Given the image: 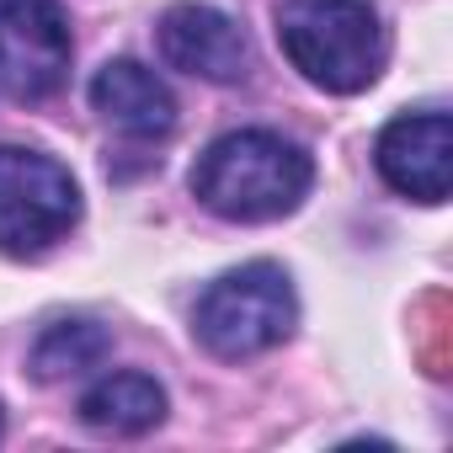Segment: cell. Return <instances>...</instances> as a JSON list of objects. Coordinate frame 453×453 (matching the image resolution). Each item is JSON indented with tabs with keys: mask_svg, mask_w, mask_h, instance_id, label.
I'll use <instances>...</instances> for the list:
<instances>
[{
	"mask_svg": "<svg viewBox=\"0 0 453 453\" xmlns=\"http://www.w3.org/2000/svg\"><path fill=\"white\" fill-rule=\"evenodd\" d=\"M379 176L411 197V203H448V181H453V118L426 107V112H400L379 144H373Z\"/></svg>",
	"mask_w": 453,
	"mask_h": 453,
	"instance_id": "cell-7",
	"label": "cell"
},
{
	"mask_svg": "<svg viewBox=\"0 0 453 453\" xmlns=\"http://www.w3.org/2000/svg\"><path fill=\"white\" fill-rule=\"evenodd\" d=\"M81 219L75 176L38 150L0 144V251L6 257H43L65 241Z\"/></svg>",
	"mask_w": 453,
	"mask_h": 453,
	"instance_id": "cell-4",
	"label": "cell"
},
{
	"mask_svg": "<svg viewBox=\"0 0 453 453\" xmlns=\"http://www.w3.org/2000/svg\"><path fill=\"white\" fill-rule=\"evenodd\" d=\"M70 17L59 0H0V86L17 102H43L70 75Z\"/></svg>",
	"mask_w": 453,
	"mask_h": 453,
	"instance_id": "cell-5",
	"label": "cell"
},
{
	"mask_svg": "<svg viewBox=\"0 0 453 453\" xmlns=\"http://www.w3.org/2000/svg\"><path fill=\"white\" fill-rule=\"evenodd\" d=\"M112 352V336L96 320H59L38 336L33 347V379L38 384H59V379H81L91 368H102V357Z\"/></svg>",
	"mask_w": 453,
	"mask_h": 453,
	"instance_id": "cell-10",
	"label": "cell"
},
{
	"mask_svg": "<svg viewBox=\"0 0 453 453\" xmlns=\"http://www.w3.org/2000/svg\"><path fill=\"white\" fill-rule=\"evenodd\" d=\"M91 107L128 139H165L176 128L171 86L139 59H107L91 81Z\"/></svg>",
	"mask_w": 453,
	"mask_h": 453,
	"instance_id": "cell-8",
	"label": "cell"
},
{
	"mask_svg": "<svg viewBox=\"0 0 453 453\" xmlns=\"http://www.w3.org/2000/svg\"><path fill=\"white\" fill-rule=\"evenodd\" d=\"M294 326H299V299L278 262H246L213 278L192 310V336L213 357H230V363L283 347Z\"/></svg>",
	"mask_w": 453,
	"mask_h": 453,
	"instance_id": "cell-3",
	"label": "cell"
},
{
	"mask_svg": "<svg viewBox=\"0 0 453 453\" xmlns=\"http://www.w3.org/2000/svg\"><path fill=\"white\" fill-rule=\"evenodd\" d=\"M155 49H160V59L171 70L197 75V81H213V86L246 81V70H251L246 27L230 12L197 6V0H181V6H171L155 22Z\"/></svg>",
	"mask_w": 453,
	"mask_h": 453,
	"instance_id": "cell-6",
	"label": "cell"
},
{
	"mask_svg": "<svg viewBox=\"0 0 453 453\" xmlns=\"http://www.w3.org/2000/svg\"><path fill=\"white\" fill-rule=\"evenodd\" d=\"M81 421L91 432L139 437L165 421V389L150 373H107L81 395Z\"/></svg>",
	"mask_w": 453,
	"mask_h": 453,
	"instance_id": "cell-9",
	"label": "cell"
},
{
	"mask_svg": "<svg viewBox=\"0 0 453 453\" xmlns=\"http://www.w3.org/2000/svg\"><path fill=\"white\" fill-rule=\"evenodd\" d=\"M315 187V160L304 144L273 128H241L213 139L192 165V197L230 224L288 219Z\"/></svg>",
	"mask_w": 453,
	"mask_h": 453,
	"instance_id": "cell-1",
	"label": "cell"
},
{
	"mask_svg": "<svg viewBox=\"0 0 453 453\" xmlns=\"http://www.w3.org/2000/svg\"><path fill=\"white\" fill-rule=\"evenodd\" d=\"M278 43L288 65L331 96L368 91L389 59L384 17L373 0H283Z\"/></svg>",
	"mask_w": 453,
	"mask_h": 453,
	"instance_id": "cell-2",
	"label": "cell"
},
{
	"mask_svg": "<svg viewBox=\"0 0 453 453\" xmlns=\"http://www.w3.org/2000/svg\"><path fill=\"white\" fill-rule=\"evenodd\" d=\"M0 432H6V411H0Z\"/></svg>",
	"mask_w": 453,
	"mask_h": 453,
	"instance_id": "cell-11",
	"label": "cell"
}]
</instances>
